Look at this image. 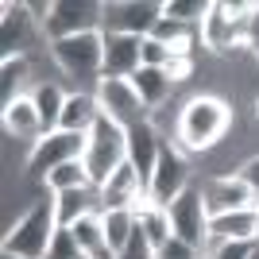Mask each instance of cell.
<instances>
[{
	"mask_svg": "<svg viewBox=\"0 0 259 259\" xmlns=\"http://www.w3.org/2000/svg\"><path fill=\"white\" fill-rule=\"evenodd\" d=\"M232 128V105L225 97H213V93H201V97H190L178 112V124H174V140L182 151H209L225 140V132Z\"/></svg>",
	"mask_w": 259,
	"mask_h": 259,
	"instance_id": "1",
	"label": "cell"
},
{
	"mask_svg": "<svg viewBox=\"0 0 259 259\" xmlns=\"http://www.w3.org/2000/svg\"><path fill=\"white\" fill-rule=\"evenodd\" d=\"M58 236V217H54V197H43L35 201L27 213L16 221V225L4 232V244L0 251L20 259H47L51 255V244Z\"/></svg>",
	"mask_w": 259,
	"mask_h": 259,
	"instance_id": "2",
	"label": "cell"
},
{
	"mask_svg": "<svg viewBox=\"0 0 259 259\" xmlns=\"http://www.w3.org/2000/svg\"><path fill=\"white\" fill-rule=\"evenodd\" d=\"M31 12H39V23L51 35V43L101 31V23H105V4H97V0H51V4H31Z\"/></svg>",
	"mask_w": 259,
	"mask_h": 259,
	"instance_id": "3",
	"label": "cell"
},
{
	"mask_svg": "<svg viewBox=\"0 0 259 259\" xmlns=\"http://www.w3.org/2000/svg\"><path fill=\"white\" fill-rule=\"evenodd\" d=\"M51 54L66 77H74V81H101V74H105V31L54 39Z\"/></svg>",
	"mask_w": 259,
	"mask_h": 259,
	"instance_id": "4",
	"label": "cell"
},
{
	"mask_svg": "<svg viewBox=\"0 0 259 259\" xmlns=\"http://www.w3.org/2000/svg\"><path fill=\"white\" fill-rule=\"evenodd\" d=\"M81 162H85L89 178H93V186H105L108 174L120 170L124 162H128V132L120 128V124H112L108 116L97 120V128L89 132V143H85V155H81Z\"/></svg>",
	"mask_w": 259,
	"mask_h": 259,
	"instance_id": "5",
	"label": "cell"
},
{
	"mask_svg": "<svg viewBox=\"0 0 259 259\" xmlns=\"http://www.w3.org/2000/svg\"><path fill=\"white\" fill-rule=\"evenodd\" d=\"M248 12L251 4H232V0H213L205 12V20L197 27L201 43L213 54H228L248 43Z\"/></svg>",
	"mask_w": 259,
	"mask_h": 259,
	"instance_id": "6",
	"label": "cell"
},
{
	"mask_svg": "<svg viewBox=\"0 0 259 259\" xmlns=\"http://www.w3.org/2000/svg\"><path fill=\"white\" fill-rule=\"evenodd\" d=\"M93 97H97V105H101V116H108L124 132L147 120V105H143V97L136 93L132 77H101L97 85H93Z\"/></svg>",
	"mask_w": 259,
	"mask_h": 259,
	"instance_id": "7",
	"label": "cell"
},
{
	"mask_svg": "<svg viewBox=\"0 0 259 259\" xmlns=\"http://www.w3.org/2000/svg\"><path fill=\"white\" fill-rule=\"evenodd\" d=\"M85 143H89V136H77V132H47L43 140L31 143V151H27V174L39 178V182H47L51 170L81 159Z\"/></svg>",
	"mask_w": 259,
	"mask_h": 259,
	"instance_id": "8",
	"label": "cell"
},
{
	"mask_svg": "<svg viewBox=\"0 0 259 259\" xmlns=\"http://www.w3.org/2000/svg\"><path fill=\"white\" fill-rule=\"evenodd\" d=\"M162 20V0H108L105 4V35H136L147 39Z\"/></svg>",
	"mask_w": 259,
	"mask_h": 259,
	"instance_id": "9",
	"label": "cell"
},
{
	"mask_svg": "<svg viewBox=\"0 0 259 259\" xmlns=\"http://www.w3.org/2000/svg\"><path fill=\"white\" fill-rule=\"evenodd\" d=\"M190 186H194V182H190V162H186V151H182V147L162 143V155H159V162H155L151 182H147V201H155V205L166 209L174 197H182Z\"/></svg>",
	"mask_w": 259,
	"mask_h": 259,
	"instance_id": "10",
	"label": "cell"
},
{
	"mask_svg": "<svg viewBox=\"0 0 259 259\" xmlns=\"http://www.w3.org/2000/svg\"><path fill=\"white\" fill-rule=\"evenodd\" d=\"M166 213H170L174 236L186 240V244H194L197 251H205V244H209V209H205V201H201V186H190L182 197H174L170 205H166Z\"/></svg>",
	"mask_w": 259,
	"mask_h": 259,
	"instance_id": "11",
	"label": "cell"
},
{
	"mask_svg": "<svg viewBox=\"0 0 259 259\" xmlns=\"http://www.w3.org/2000/svg\"><path fill=\"white\" fill-rule=\"evenodd\" d=\"M201 201H205L209 217H225V213H236V209H251L255 205V197L244 182H240V174H217L201 186Z\"/></svg>",
	"mask_w": 259,
	"mask_h": 259,
	"instance_id": "12",
	"label": "cell"
},
{
	"mask_svg": "<svg viewBox=\"0 0 259 259\" xmlns=\"http://www.w3.org/2000/svg\"><path fill=\"white\" fill-rule=\"evenodd\" d=\"M101 194V209H136L147 201V186H143V178L136 170H132V162H124L120 170L108 174V182L97 190Z\"/></svg>",
	"mask_w": 259,
	"mask_h": 259,
	"instance_id": "13",
	"label": "cell"
},
{
	"mask_svg": "<svg viewBox=\"0 0 259 259\" xmlns=\"http://www.w3.org/2000/svg\"><path fill=\"white\" fill-rule=\"evenodd\" d=\"M0 120H4V132H8L12 140H31V143H39V140L47 136L43 116H39V108H35L31 93H23V97L8 101V105L0 108Z\"/></svg>",
	"mask_w": 259,
	"mask_h": 259,
	"instance_id": "14",
	"label": "cell"
},
{
	"mask_svg": "<svg viewBox=\"0 0 259 259\" xmlns=\"http://www.w3.org/2000/svg\"><path fill=\"white\" fill-rule=\"evenodd\" d=\"M159 155H162V140H159V132L151 128V120H143V124L128 128V162H132V170L143 178V186L151 182Z\"/></svg>",
	"mask_w": 259,
	"mask_h": 259,
	"instance_id": "15",
	"label": "cell"
},
{
	"mask_svg": "<svg viewBox=\"0 0 259 259\" xmlns=\"http://www.w3.org/2000/svg\"><path fill=\"white\" fill-rule=\"evenodd\" d=\"M143 39L136 35H105V74L101 77H136L143 66Z\"/></svg>",
	"mask_w": 259,
	"mask_h": 259,
	"instance_id": "16",
	"label": "cell"
},
{
	"mask_svg": "<svg viewBox=\"0 0 259 259\" xmlns=\"http://www.w3.org/2000/svg\"><path fill=\"white\" fill-rule=\"evenodd\" d=\"M97 120H101V105H97V97H93V93H85V89L66 93L58 132H77V136H89V132L97 128Z\"/></svg>",
	"mask_w": 259,
	"mask_h": 259,
	"instance_id": "17",
	"label": "cell"
},
{
	"mask_svg": "<svg viewBox=\"0 0 259 259\" xmlns=\"http://www.w3.org/2000/svg\"><path fill=\"white\" fill-rule=\"evenodd\" d=\"M54 197V217H58V228H70L74 221L97 213L101 209V194L97 186H85V190H62V194H51Z\"/></svg>",
	"mask_w": 259,
	"mask_h": 259,
	"instance_id": "18",
	"label": "cell"
},
{
	"mask_svg": "<svg viewBox=\"0 0 259 259\" xmlns=\"http://www.w3.org/2000/svg\"><path fill=\"white\" fill-rule=\"evenodd\" d=\"M209 240H213V244H225V240L255 244V205L225 213V217H209Z\"/></svg>",
	"mask_w": 259,
	"mask_h": 259,
	"instance_id": "19",
	"label": "cell"
},
{
	"mask_svg": "<svg viewBox=\"0 0 259 259\" xmlns=\"http://www.w3.org/2000/svg\"><path fill=\"white\" fill-rule=\"evenodd\" d=\"M70 232H74L77 248L85 251L89 259H116V255H112V248H108L105 225H101V209H97V213H89V217H81V221H74Z\"/></svg>",
	"mask_w": 259,
	"mask_h": 259,
	"instance_id": "20",
	"label": "cell"
},
{
	"mask_svg": "<svg viewBox=\"0 0 259 259\" xmlns=\"http://www.w3.org/2000/svg\"><path fill=\"white\" fill-rule=\"evenodd\" d=\"M132 85H136V93L143 97V105H147V112H151V108H159L162 101L170 97L174 81H170L166 70H159V66H140L136 77H132Z\"/></svg>",
	"mask_w": 259,
	"mask_h": 259,
	"instance_id": "21",
	"label": "cell"
},
{
	"mask_svg": "<svg viewBox=\"0 0 259 259\" xmlns=\"http://www.w3.org/2000/svg\"><path fill=\"white\" fill-rule=\"evenodd\" d=\"M136 225L147 232V240H151V248L159 251L166 240L174 236V228H170V213L162 205H155V201H143L140 209H136Z\"/></svg>",
	"mask_w": 259,
	"mask_h": 259,
	"instance_id": "22",
	"label": "cell"
},
{
	"mask_svg": "<svg viewBox=\"0 0 259 259\" xmlns=\"http://www.w3.org/2000/svg\"><path fill=\"white\" fill-rule=\"evenodd\" d=\"M101 225H105L112 255H120V251L128 248L132 232H136V213H132V209H101Z\"/></svg>",
	"mask_w": 259,
	"mask_h": 259,
	"instance_id": "23",
	"label": "cell"
},
{
	"mask_svg": "<svg viewBox=\"0 0 259 259\" xmlns=\"http://www.w3.org/2000/svg\"><path fill=\"white\" fill-rule=\"evenodd\" d=\"M31 23V4H4V58L8 54H23V35Z\"/></svg>",
	"mask_w": 259,
	"mask_h": 259,
	"instance_id": "24",
	"label": "cell"
},
{
	"mask_svg": "<svg viewBox=\"0 0 259 259\" xmlns=\"http://www.w3.org/2000/svg\"><path fill=\"white\" fill-rule=\"evenodd\" d=\"M31 101H35V108H39V116H43V128H47V132H58L66 93H62L58 85H51V81H43V85L31 89Z\"/></svg>",
	"mask_w": 259,
	"mask_h": 259,
	"instance_id": "25",
	"label": "cell"
},
{
	"mask_svg": "<svg viewBox=\"0 0 259 259\" xmlns=\"http://www.w3.org/2000/svg\"><path fill=\"white\" fill-rule=\"evenodd\" d=\"M27 77H31V62H27L23 54H8V58L0 62V93H4V105L16 101V97H23L20 89H23Z\"/></svg>",
	"mask_w": 259,
	"mask_h": 259,
	"instance_id": "26",
	"label": "cell"
},
{
	"mask_svg": "<svg viewBox=\"0 0 259 259\" xmlns=\"http://www.w3.org/2000/svg\"><path fill=\"white\" fill-rule=\"evenodd\" d=\"M194 31H197V27H190V23H182V20H170V16H162V20L155 23L151 39H159V43L174 47L178 54H190V51H194V39H197Z\"/></svg>",
	"mask_w": 259,
	"mask_h": 259,
	"instance_id": "27",
	"label": "cell"
},
{
	"mask_svg": "<svg viewBox=\"0 0 259 259\" xmlns=\"http://www.w3.org/2000/svg\"><path fill=\"white\" fill-rule=\"evenodd\" d=\"M85 186H93V178H89L85 170V162L74 159V162H66V166H58V170L47 174V190L51 194H62V190H85Z\"/></svg>",
	"mask_w": 259,
	"mask_h": 259,
	"instance_id": "28",
	"label": "cell"
},
{
	"mask_svg": "<svg viewBox=\"0 0 259 259\" xmlns=\"http://www.w3.org/2000/svg\"><path fill=\"white\" fill-rule=\"evenodd\" d=\"M209 4H213V0H162V16L182 20V23H190V27H201Z\"/></svg>",
	"mask_w": 259,
	"mask_h": 259,
	"instance_id": "29",
	"label": "cell"
},
{
	"mask_svg": "<svg viewBox=\"0 0 259 259\" xmlns=\"http://www.w3.org/2000/svg\"><path fill=\"white\" fill-rule=\"evenodd\" d=\"M140 54H143V66H159V70H166V66H170V58H174L178 51L147 35V39H143V51H140Z\"/></svg>",
	"mask_w": 259,
	"mask_h": 259,
	"instance_id": "30",
	"label": "cell"
},
{
	"mask_svg": "<svg viewBox=\"0 0 259 259\" xmlns=\"http://www.w3.org/2000/svg\"><path fill=\"white\" fill-rule=\"evenodd\" d=\"M47 259H89V255L77 248V240H74V232H70V228H58V236H54L51 255H47Z\"/></svg>",
	"mask_w": 259,
	"mask_h": 259,
	"instance_id": "31",
	"label": "cell"
},
{
	"mask_svg": "<svg viewBox=\"0 0 259 259\" xmlns=\"http://www.w3.org/2000/svg\"><path fill=\"white\" fill-rule=\"evenodd\" d=\"M116 259H155V248H151V240H147V232H143L140 225H136V232H132L128 248L120 251Z\"/></svg>",
	"mask_w": 259,
	"mask_h": 259,
	"instance_id": "32",
	"label": "cell"
},
{
	"mask_svg": "<svg viewBox=\"0 0 259 259\" xmlns=\"http://www.w3.org/2000/svg\"><path fill=\"white\" fill-rule=\"evenodd\" d=\"M155 259H201V251H197L194 244H186V240L170 236L159 251H155Z\"/></svg>",
	"mask_w": 259,
	"mask_h": 259,
	"instance_id": "33",
	"label": "cell"
},
{
	"mask_svg": "<svg viewBox=\"0 0 259 259\" xmlns=\"http://www.w3.org/2000/svg\"><path fill=\"white\" fill-rule=\"evenodd\" d=\"M255 244H244V240H225V244H217L213 255L209 259H248Z\"/></svg>",
	"mask_w": 259,
	"mask_h": 259,
	"instance_id": "34",
	"label": "cell"
},
{
	"mask_svg": "<svg viewBox=\"0 0 259 259\" xmlns=\"http://www.w3.org/2000/svg\"><path fill=\"white\" fill-rule=\"evenodd\" d=\"M236 174H240V182L251 190V197H255V205H259V155H251V159L244 162Z\"/></svg>",
	"mask_w": 259,
	"mask_h": 259,
	"instance_id": "35",
	"label": "cell"
},
{
	"mask_svg": "<svg viewBox=\"0 0 259 259\" xmlns=\"http://www.w3.org/2000/svg\"><path fill=\"white\" fill-rule=\"evenodd\" d=\"M190 70H194V58H190V54H174L170 66H166V74H170L174 85H178V81H186V77H190Z\"/></svg>",
	"mask_w": 259,
	"mask_h": 259,
	"instance_id": "36",
	"label": "cell"
},
{
	"mask_svg": "<svg viewBox=\"0 0 259 259\" xmlns=\"http://www.w3.org/2000/svg\"><path fill=\"white\" fill-rule=\"evenodd\" d=\"M244 47H251L259 54V4H251V12H248V43Z\"/></svg>",
	"mask_w": 259,
	"mask_h": 259,
	"instance_id": "37",
	"label": "cell"
},
{
	"mask_svg": "<svg viewBox=\"0 0 259 259\" xmlns=\"http://www.w3.org/2000/svg\"><path fill=\"white\" fill-rule=\"evenodd\" d=\"M255 244H259V205H255Z\"/></svg>",
	"mask_w": 259,
	"mask_h": 259,
	"instance_id": "38",
	"label": "cell"
},
{
	"mask_svg": "<svg viewBox=\"0 0 259 259\" xmlns=\"http://www.w3.org/2000/svg\"><path fill=\"white\" fill-rule=\"evenodd\" d=\"M248 259H259V244H255V248H251V255Z\"/></svg>",
	"mask_w": 259,
	"mask_h": 259,
	"instance_id": "39",
	"label": "cell"
},
{
	"mask_svg": "<svg viewBox=\"0 0 259 259\" xmlns=\"http://www.w3.org/2000/svg\"><path fill=\"white\" fill-rule=\"evenodd\" d=\"M0 259H20V255H8V251H0Z\"/></svg>",
	"mask_w": 259,
	"mask_h": 259,
	"instance_id": "40",
	"label": "cell"
},
{
	"mask_svg": "<svg viewBox=\"0 0 259 259\" xmlns=\"http://www.w3.org/2000/svg\"><path fill=\"white\" fill-rule=\"evenodd\" d=\"M255 116H259V97H255Z\"/></svg>",
	"mask_w": 259,
	"mask_h": 259,
	"instance_id": "41",
	"label": "cell"
}]
</instances>
